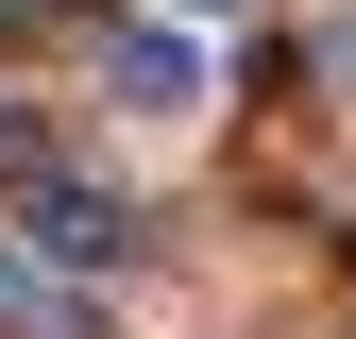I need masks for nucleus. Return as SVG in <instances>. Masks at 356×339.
Wrapping results in <instances>:
<instances>
[{
	"mask_svg": "<svg viewBox=\"0 0 356 339\" xmlns=\"http://www.w3.org/2000/svg\"><path fill=\"white\" fill-rule=\"evenodd\" d=\"M17 238H34V254H68V272H119V254H136V204L85 187V170H34V187H17Z\"/></svg>",
	"mask_w": 356,
	"mask_h": 339,
	"instance_id": "obj_1",
	"label": "nucleus"
},
{
	"mask_svg": "<svg viewBox=\"0 0 356 339\" xmlns=\"http://www.w3.org/2000/svg\"><path fill=\"white\" fill-rule=\"evenodd\" d=\"M119 102L187 119V102H204V51H187V34H119Z\"/></svg>",
	"mask_w": 356,
	"mask_h": 339,
	"instance_id": "obj_2",
	"label": "nucleus"
},
{
	"mask_svg": "<svg viewBox=\"0 0 356 339\" xmlns=\"http://www.w3.org/2000/svg\"><path fill=\"white\" fill-rule=\"evenodd\" d=\"M339 85H356V17H339Z\"/></svg>",
	"mask_w": 356,
	"mask_h": 339,
	"instance_id": "obj_3",
	"label": "nucleus"
},
{
	"mask_svg": "<svg viewBox=\"0 0 356 339\" xmlns=\"http://www.w3.org/2000/svg\"><path fill=\"white\" fill-rule=\"evenodd\" d=\"M187 17H220V0H187Z\"/></svg>",
	"mask_w": 356,
	"mask_h": 339,
	"instance_id": "obj_4",
	"label": "nucleus"
}]
</instances>
